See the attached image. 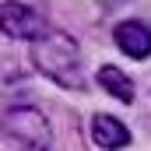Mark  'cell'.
Here are the masks:
<instances>
[{"instance_id":"6da1fadb","label":"cell","mask_w":151,"mask_h":151,"mask_svg":"<svg viewBox=\"0 0 151 151\" xmlns=\"http://www.w3.org/2000/svg\"><path fill=\"white\" fill-rule=\"evenodd\" d=\"M32 63H35L42 74L63 88H81L84 74H81V56H77V46L67 32H56V28H46L39 39H32Z\"/></svg>"},{"instance_id":"7a4b0ae2","label":"cell","mask_w":151,"mask_h":151,"mask_svg":"<svg viewBox=\"0 0 151 151\" xmlns=\"http://www.w3.org/2000/svg\"><path fill=\"white\" fill-rule=\"evenodd\" d=\"M7 151H49V123L39 109H11L4 119Z\"/></svg>"},{"instance_id":"3957f363","label":"cell","mask_w":151,"mask_h":151,"mask_svg":"<svg viewBox=\"0 0 151 151\" xmlns=\"http://www.w3.org/2000/svg\"><path fill=\"white\" fill-rule=\"evenodd\" d=\"M0 18H4V32L11 39H39L49 28L39 11H32L28 4H18V0H7L4 11H0Z\"/></svg>"},{"instance_id":"277c9868","label":"cell","mask_w":151,"mask_h":151,"mask_svg":"<svg viewBox=\"0 0 151 151\" xmlns=\"http://www.w3.org/2000/svg\"><path fill=\"white\" fill-rule=\"evenodd\" d=\"M113 39H116V46L127 56H134V60L151 56V28L144 21H123V25H116Z\"/></svg>"},{"instance_id":"5b68a950","label":"cell","mask_w":151,"mask_h":151,"mask_svg":"<svg viewBox=\"0 0 151 151\" xmlns=\"http://www.w3.org/2000/svg\"><path fill=\"white\" fill-rule=\"evenodd\" d=\"M91 141H95L99 148H106V151H119V148L130 144V130H127L116 116L99 113L95 119H91Z\"/></svg>"},{"instance_id":"8992f818","label":"cell","mask_w":151,"mask_h":151,"mask_svg":"<svg viewBox=\"0 0 151 151\" xmlns=\"http://www.w3.org/2000/svg\"><path fill=\"white\" fill-rule=\"evenodd\" d=\"M99 84L106 88V95H116L119 102H134V81L123 74L119 67H113V63L99 67Z\"/></svg>"}]
</instances>
